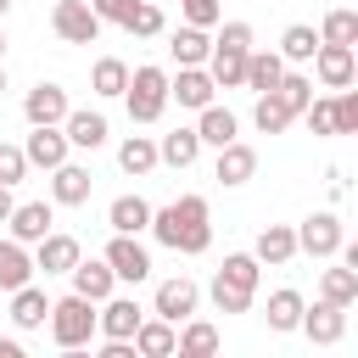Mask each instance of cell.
Segmentation results:
<instances>
[{
	"instance_id": "1",
	"label": "cell",
	"mask_w": 358,
	"mask_h": 358,
	"mask_svg": "<svg viewBox=\"0 0 358 358\" xmlns=\"http://www.w3.org/2000/svg\"><path fill=\"white\" fill-rule=\"evenodd\" d=\"M168 252L179 257H196L213 246V213H207V196H179L168 207H151V224H145Z\"/></svg>"
},
{
	"instance_id": "2",
	"label": "cell",
	"mask_w": 358,
	"mask_h": 358,
	"mask_svg": "<svg viewBox=\"0 0 358 358\" xmlns=\"http://www.w3.org/2000/svg\"><path fill=\"white\" fill-rule=\"evenodd\" d=\"M257 274H263V263L252 252H229L224 268L213 274V308L218 313H246L252 296H257Z\"/></svg>"
},
{
	"instance_id": "3",
	"label": "cell",
	"mask_w": 358,
	"mask_h": 358,
	"mask_svg": "<svg viewBox=\"0 0 358 358\" xmlns=\"http://www.w3.org/2000/svg\"><path fill=\"white\" fill-rule=\"evenodd\" d=\"M246 50H252V22H224V34L213 39V50H207V62H201L218 90H241Z\"/></svg>"
},
{
	"instance_id": "4",
	"label": "cell",
	"mask_w": 358,
	"mask_h": 358,
	"mask_svg": "<svg viewBox=\"0 0 358 358\" xmlns=\"http://www.w3.org/2000/svg\"><path fill=\"white\" fill-rule=\"evenodd\" d=\"M50 341L62 347V352H78V347H90V336H95V302L90 296H78V291H67V296H56L50 302Z\"/></svg>"
},
{
	"instance_id": "5",
	"label": "cell",
	"mask_w": 358,
	"mask_h": 358,
	"mask_svg": "<svg viewBox=\"0 0 358 358\" xmlns=\"http://www.w3.org/2000/svg\"><path fill=\"white\" fill-rule=\"evenodd\" d=\"M123 101H129L134 123H157L168 112V73L162 67H134L129 84H123Z\"/></svg>"
},
{
	"instance_id": "6",
	"label": "cell",
	"mask_w": 358,
	"mask_h": 358,
	"mask_svg": "<svg viewBox=\"0 0 358 358\" xmlns=\"http://www.w3.org/2000/svg\"><path fill=\"white\" fill-rule=\"evenodd\" d=\"M196 302H201V285H196L190 274H173V280H162V285H157L151 313H157V319H168V324H179V319H190V313H196Z\"/></svg>"
},
{
	"instance_id": "7",
	"label": "cell",
	"mask_w": 358,
	"mask_h": 358,
	"mask_svg": "<svg viewBox=\"0 0 358 358\" xmlns=\"http://www.w3.org/2000/svg\"><path fill=\"white\" fill-rule=\"evenodd\" d=\"M50 28H56L67 45H95V34H101V17L90 11V0H56V11H50Z\"/></svg>"
},
{
	"instance_id": "8",
	"label": "cell",
	"mask_w": 358,
	"mask_h": 358,
	"mask_svg": "<svg viewBox=\"0 0 358 358\" xmlns=\"http://www.w3.org/2000/svg\"><path fill=\"white\" fill-rule=\"evenodd\" d=\"M296 330H308V341H313V347H336V341L347 336V308H336V302H324V296H319L313 308L302 302Z\"/></svg>"
},
{
	"instance_id": "9",
	"label": "cell",
	"mask_w": 358,
	"mask_h": 358,
	"mask_svg": "<svg viewBox=\"0 0 358 358\" xmlns=\"http://www.w3.org/2000/svg\"><path fill=\"white\" fill-rule=\"evenodd\" d=\"M341 218L336 213H313V218H302V229H296V252H308V257H336L341 252Z\"/></svg>"
},
{
	"instance_id": "10",
	"label": "cell",
	"mask_w": 358,
	"mask_h": 358,
	"mask_svg": "<svg viewBox=\"0 0 358 358\" xmlns=\"http://www.w3.org/2000/svg\"><path fill=\"white\" fill-rule=\"evenodd\" d=\"M106 268L117 274V280H151V252L140 246V235H112L106 241Z\"/></svg>"
},
{
	"instance_id": "11",
	"label": "cell",
	"mask_w": 358,
	"mask_h": 358,
	"mask_svg": "<svg viewBox=\"0 0 358 358\" xmlns=\"http://www.w3.org/2000/svg\"><path fill=\"white\" fill-rule=\"evenodd\" d=\"M313 73H319L324 90H347V84L358 78V56H352V45H324V39H319V50H313Z\"/></svg>"
},
{
	"instance_id": "12",
	"label": "cell",
	"mask_w": 358,
	"mask_h": 358,
	"mask_svg": "<svg viewBox=\"0 0 358 358\" xmlns=\"http://www.w3.org/2000/svg\"><path fill=\"white\" fill-rule=\"evenodd\" d=\"M6 229H11V241L34 246V241H45V235L56 229V207H50V201H17L11 218H6Z\"/></svg>"
},
{
	"instance_id": "13",
	"label": "cell",
	"mask_w": 358,
	"mask_h": 358,
	"mask_svg": "<svg viewBox=\"0 0 358 358\" xmlns=\"http://www.w3.org/2000/svg\"><path fill=\"white\" fill-rule=\"evenodd\" d=\"M101 313H95V330L101 336H112V341H134V324L145 319V308L134 302V296H106V302H95Z\"/></svg>"
},
{
	"instance_id": "14",
	"label": "cell",
	"mask_w": 358,
	"mask_h": 358,
	"mask_svg": "<svg viewBox=\"0 0 358 358\" xmlns=\"http://www.w3.org/2000/svg\"><path fill=\"white\" fill-rule=\"evenodd\" d=\"M22 157H28V168H45V173H50L56 162H67V134H62V123H34Z\"/></svg>"
},
{
	"instance_id": "15",
	"label": "cell",
	"mask_w": 358,
	"mask_h": 358,
	"mask_svg": "<svg viewBox=\"0 0 358 358\" xmlns=\"http://www.w3.org/2000/svg\"><path fill=\"white\" fill-rule=\"evenodd\" d=\"M213 95H218V84H213L207 67H179V78H168V101H179V106H190V112H201Z\"/></svg>"
},
{
	"instance_id": "16",
	"label": "cell",
	"mask_w": 358,
	"mask_h": 358,
	"mask_svg": "<svg viewBox=\"0 0 358 358\" xmlns=\"http://www.w3.org/2000/svg\"><path fill=\"white\" fill-rule=\"evenodd\" d=\"M90 168H78V162H56L50 168V201L56 207H84L90 201Z\"/></svg>"
},
{
	"instance_id": "17",
	"label": "cell",
	"mask_w": 358,
	"mask_h": 358,
	"mask_svg": "<svg viewBox=\"0 0 358 358\" xmlns=\"http://www.w3.org/2000/svg\"><path fill=\"white\" fill-rule=\"evenodd\" d=\"M73 106H67V90L62 84H34L28 95H22V117L28 123H62Z\"/></svg>"
},
{
	"instance_id": "18",
	"label": "cell",
	"mask_w": 358,
	"mask_h": 358,
	"mask_svg": "<svg viewBox=\"0 0 358 358\" xmlns=\"http://www.w3.org/2000/svg\"><path fill=\"white\" fill-rule=\"evenodd\" d=\"M73 263H78V241H73V235L50 229L45 241H34V268H45V274H67Z\"/></svg>"
},
{
	"instance_id": "19",
	"label": "cell",
	"mask_w": 358,
	"mask_h": 358,
	"mask_svg": "<svg viewBox=\"0 0 358 358\" xmlns=\"http://www.w3.org/2000/svg\"><path fill=\"white\" fill-rule=\"evenodd\" d=\"M67 274H73V291H78V296H90V302H106V296H112V285H117V274L106 268V257H90V263L78 257Z\"/></svg>"
},
{
	"instance_id": "20",
	"label": "cell",
	"mask_w": 358,
	"mask_h": 358,
	"mask_svg": "<svg viewBox=\"0 0 358 358\" xmlns=\"http://www.w3.org/2000/svg\"><path fill=\"white\" fill-rule=\"evenodd\" d=\"M45 319H50V296H45L34 280L17 285V291H11V324H17V330H39Z\"/></svg>"
},
{
	"instance_id": "21",
	"label": "cell",
	"mask_w": 358,
	"mask_h": 358,
	"mask_svg": "<svg viewBox=\"0 0 358 358\" xmlns=\"http://www.w3.org/2000/svg\"><path fill=\"white\" fill-rule=\"evenodd\" d=\"M179 324H185V330H173V352H179V358H213V352H218V330H213L207 319L190 313V319H179Z\"/></svg>"
},
{
	"instance_id": "22",
	"label": "cell",
	"mask_w": 358,
	"mask_h": 358,
	"mask_svg": "<svg viewBox=\"0 0 358 358\" xmlns=\"http://www.w3.org/2000/svg\"><path fill=\"white\" fill-rule=\"evenodd\" d=\"M280 73H285V56H280V50H246V73H241V84H246L252 95H263V90L280 84Z\"/></svg>"
},
{
	"instance_id": "23",
	"label": "cell",
	"mask_w": 358,
	"mask_h": 358,
	"mask_svg": "<svg viewBox=\"0 0 358 358\" xmlns=\"http://www.w3.org/2000/svg\"><path fill=\"white\" fill-rule=\"evenodd\" d=\"M39 268H34V257H28V246L22 241H0V291H17V285H28Z\"/></svg>"
},
{
	"instance_id": "24",
	"label": "cell",
	"mask_w": 358,
	"mask_h": 358,
	"mask_svg": "<svg viewBox=\"0 0 358 358\" xmlns=\"http://www.w3.org/2000/svg\"><path fill=\"white\" fill-rule=\"evenodd\" d=\"M62 134H67V145L95 151V145H106V117L101 112H67L62 117Z\"/></svg>"
},
{
	"instance_id": "25",
	"label": "cell",
	"mask_w": 358,
	"mask_h": 358,
	"mask_svg": "<svg viewBox=\"0 0 358 358\" xmlns=\"http://www.w3.org/2000/svg\"><path fill=\"white\" fill-rule=\"evenodd\" d=\"M106 224H112V235H140L151 224V201L145 196H117L106 207Z\"/></svg>"
},
{
	"instance_id": "26",
	"label": "cell",
	"mask_w": 358,
	"mask_h": 358,
	"mask_svg": "<svg viewBox=\"0 0 358 358\" xmlns=\"http://www.w3.org/2000/svg\"><path fill=\"white\" fill-rule=\"evenodd\" d=\"M252 257H257V263H268V268H280V263H291V257H296V229H285V224H268V229L257 235V246H252Z\"/></svg>"
},
{
	"instance_id": "27",
	"label": "cell",
	"mask_w": 358,
	"mask_h": 358,
	"mask_svg": "<svg viewBox=\"0 0 358 358\" xmlns=\"http://www.w3.org/2000/svg\"><path fill=\"white\" fill-rule=\"evenodd\" d=\"M196 134H201V145H229V140L241 134V123H235V112H229V106L207 101V106H201V123H196Z\"/></svg>"
},
{
	"instance_id": "28",
	"label": "cell",
	"mask_w": 358,
	"mask_h": 358,
	"mask_svg": "<svg viewBox=\"0 0 358 358\" xmlns=\"http://www.w3.org/2000/svg\"><path fill=\"white\" fill-rule=\"evenodd\" d=\"M196 157H201V134L196 129H173V134L157 140V162H168V168H190Z\"/></svg>"
},
{
	"instance_id": "29",
	"label": "cell",
	"mask_w": 358,
	"mask_h": 358,
	"mask_svg": "<svg viewBox=\"0 0 358 358\" xmlns=\"http://www.w3.org/2000/svg\"><path fill=\"white\" fill-rule=\"evenodd\" d=\"M252 173H257V151H252V145H241V140L218 145V179H224V185H246Z\"/></svg>"
},
{
	"instance_id": "30",
	"label": "cell",
	"mask_w": 358,
	"mask_h": 358,
	"mask_svg": "<svg viewBox=\"0 0 358 358\" xmlns=\"http://www.w3.org/2000/svg\"><path fill=\"white\" fill-rule=\"evenodd\" d=\"M173 330L179 324H168V319H140L134 324V352L140 358H168L173 352Z\"/></svg>"
},
{
	"instance_id": "31",
	"label": "cell",
	"mask_w": 358,
	"mask_h": 358,
	"mask_svg": "<svg viewBox=\"0 0 358 358\" xmlns=\"http://www.w3.org/2000/svg\"><path fill=\"white\" fill-rule=\"evenodd\" d=\"M173 62L179 67H201L207 62V50H213V39H207V28H196V22H185V28H173Z\"/></svg>"
},
{
	"instance_id": "32",
	"label": "cell",
	"mask_w": 358,
	"mask_h": 358,
	"mask_svg": "<svg viewBox=\"0 0 358 358\" xmlns=\"http://www.w3.org/2000/svg\"><path fill=\"white\" fill-rule=\"evenodd\" d=\"M252 123H257L263 134H280V129H291V123H296V112L285 106V95H280V90H263V95H257V106H252Z\"/></svg>"
},
{
	"instance_id": "33",
	"label": "cell",
	"mask_w": 358,
	"mask_h": 358,
	"mask_svg": "<svg viewBox=\"0 0 358 358\" xmlns=\"http://www.w3.org/2000/svg\"><path fill=\"white\" fill-rule=\"evenodd\" d=\"M117 168L134 173V179L151 173V168H157V140H151V134H129V140L117 145Z\"/></svg>"
},
{
	"instance_id": "34",
	"label": "cell",
	"mask_w": 358,
	"mask_h": 358,
	"mask_svg": "<svg viewBox=\"0 0 358 358\" xmlns=\"http://www.w3.org/2000/svg\"><path fill=\"white\" fill-rule=\"evenodd\" d=\"M319 296H324V302H336V308H352V302H358V268H352V263H341V268H324V280H319Z\"/></svg>"
},
{
	"instance_id": "35",
	"label": "cell",
	"mask_w": 358,
	"mask_h": 358,
	"mask_svg": "<svg viewBox=\"0 0 358 358\" xmlns=\"http://www.w3.org/2000/svg\"><path fill=\"white\" fill-rule=\"evenodd\" d=\"M319 39H324V45H358V11H352V6H336V11H324V22H319Z\"/></svg>"
},
{
	"instance_id": "36",
	"label": "cell",
	"mask_w": 358,
	"mask_h": 358,
	"mask_svg": "<svg viewBox=\"0 0 358 358\" xmlns=\"http://www.w3.org/2000/svg\"><path fill=\"white\" fill-rule=\"evenodd\" d=\"M123 84H129V62H117V56H101V62H95V73H90V90L112 101V95H123Z\"/></svg>"
},
{
	"instance_id": "37",
	"label": "cell",
	"mask_w": 358,
	"mask_h": 358,
	"mask_svg": "<svg viewBox=\"0 0 358 358\" xmlns=\"http://www.w3.org/2000/svg\"><path fill=\"white\" fill-rule=\"evenodd\" d=\"M296 319H302V291L280 285L268 296V330H296Z\"/></svg>"
},
{
	"instance_id": "38",
	"label": "cell",
	"mask_w": 358,
	"mask_h": 358,
	"mask_svg": "<svg viewBox=\"0 0 358 358\" xmlns=\"http://www.w3.org/2000/svg\"><path fill=\"white\" fill-rule=\"evenodd\" d=\"M313 50H319V34H313L308 22H291L285 39H280V56H285V62H313Z\"/></svg>"
},
{
	"instance_id": "39",
	"label": "cell",
	"mask_w": 358,
	"mask_h": 358,
	"mask_svg": "<svg viewBox=\"0 0 358 358\" xmlns=\"http://www.w3.org/2000/svg\"><path fill=\"white\" fill-rule=\"evenodd\" d=\"M123 28H129L134 39H151V34H162V6H157V0H134V11L123 17Z\"/></svg>"
},
{
	"instance_id": "40",
	"label": "cell",
	"mask_w": 358,
	"mask_h": 358,
	"mask_svg": "<svg viewBox=\"0 0 358 358\" xmlns=\"http://www.w3.org/2000/svg\"><path fill=\"white\" fill-rule=\"evenodd\" d=\"M274 90L285 95V106H291L296 117H302V106L313 101V78H308V73H280V84H274Z\"/></svg>"
},
{
	"instance_id": "41",
	"label": "cell",
	"mask_w": 358,
	"mask_h": 358,
	"mask_svg": "<svg viewBox=\"0 0 358 358\" xmlns=\"http://www.w3.org/2000/svg\"><path fill=\"white\" fill-rule=\"evenodd\" d=\"M336 134H358V90H336Z\"/></svg>"
},
{
	"instance_id": "42",
	"label": "cell",
	"mask_w": 358,
	"mask_h": 358,
	"mask_svg": "<svg viewBox=\"0 0 358 358\" xmlns=\"http://www.w3.org/2000/svg\"><path fill=\"white\" fill-rule=\"evenodd\" d=\"M302 117H308V129H313V134H336V95H330V101H308V106H302Z\"/></svg>"
},
{
	"instance_id": "43",
	"label": "cell",
	"mask_w": 358,
	"mask_h": 358,
	"mask_svg": "<svg viewBox=\"0 0 358 358\" xmlns=\"http://www.w3.org/2000/svg\"><path fill=\"white\" fill-rule=\"evenodd\" d=\"M22 173H28L22 145H6V140H0V185H22Z\"/></svg>"
},
{
	"instance_id": "44",
	"label": "cell",
	"mask_w": 358,
	"mask_h": 358,
	"mask_svg": "<svg viewBox=\"0 0 358 358\" xmlns=\"http://www.w3.org/2000/svg\"><path fill=\"white\" fill-rule=\"evenodd\" d=\"M179 11H185V22H196V28H213V22H218V0H179Z\"/></svg>"
},
{
	"instance_id": "45",
	"label": "cell",
	"mask_w": 358,
	"mask_h": 358,
	"mask_svg": "<svg viewBox=\"0 0 358 358\" xmlns=\"http://www.w3.org/2000/svg\"><path fill=\"white\" fill-rule=\"evenodd\" d=\"M90 11H95L101 22H117V28H123V17L134 11V0H90Z\"/></svg>"
},
{
	"instance_id": "46",
	"label": "cell",
	"mask_w": 358,
	"mask_h": 358,
	"mask_svg": "<svg viewBox=\"0 0 358 358\" xmlns=\"http://www.w3.org/2000/svg\"><path fill=\"white\" fill-rule=\"evenodd\" d=\"M0 358H22V341H11V336H0Z\"/></svg>"
},
{
	"instance_id": "47",
	"label": "cell",
	"mask_w": 358,
	"mask_h": 358,
	"mask_svg": "<svg viewBox=\"0 0 358 358\" xmlns=\"http://www.w3.org/2000/svg\"><path fill=\"white\" fill-rule=\"evenodd\" d=\"M11 207H17V201H11V185H0V224L11 218Z\"/></svg>"
},
{
	"instance_id": "48",
	"label": "cell",
	"mask_w": 358,
	"mask_h": 358,
	"mask_svg": "<svg viewBox=\"0 0 358 358\" xmlns=\"http://www.w3.org/2000/svg\"><path fill=\"white\" fill-rule=\"evenodd\" d=\"M0 95H6V67H0Z\"/></svg>"
},
{
	"instance_id": "49",
	"label": "cell",
	"mask_w": 358,
	"mask_h": 358,
	"mask_svg": "<svg viewBox=\"0 0 358 358\" xmlns=\"http://www.w3.org/2000/svg\"><path fill=\"white\" fill-rule=\"evenodd\" d=\"M6 11H11V0H0V17H6Z\"/></svg>"
},
{
	"instance_id": "50",
	"label": "cell",
	"mask_w": 358,
	"mask_h": 358,
	"mask_svg": "<svg viewBox=\"0 0 358 358\" xmlns=\"http://www.w3.org/2000/svg\"><path fill=\"white\" fill-rule=\"evenodd\" d=\"M0 56H6V34H0Z\"/></svg>"
}]
</instances>
